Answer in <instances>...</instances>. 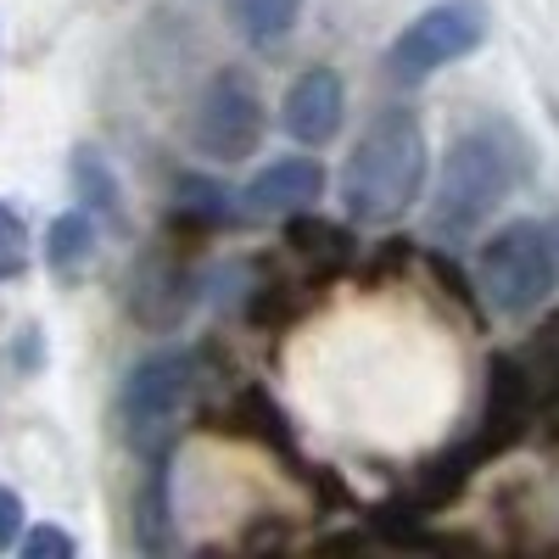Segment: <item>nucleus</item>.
I'll list each match as a JSON object with an SVG mask.
<instances>
[{"label":"nucleus","instance_id":"obj_1","mask_svg":"<svg viewBox=\"0 0 559 559\" xmlns=\"http://www.w3.org/2000/svg\"><path fill=\"white\" fill-rule=\"evenodd\" d=\"M526 168H532L526 140L509 123L464 129L448 146V163H442V185H437V202H431V236L437 241H471L503 207V197L526 179Z\"/></svg>","mask_w":559,"mask_h":559},{"label":"nucleus","instance_id":"obj_2","mask_svg":"<svg viewBox=\"0 0 559 559\" xmlns=\"http://www.w3.org/2000/svg\"><path fill=\"white\" fill-rule=\"evenodd\" d=\"M419 185H426V129L408 107H381L347 157L342 207L358 224H392L419 202Z\"/></svg>","mask_w":559,"mask_h":559},{"label":"nucleus","instance_id":"obj_3","mask_svg":"<svg viewBox=\"0 0 559 559\" xmlns=\"http://www.w3.org/2000/svg\"><path fill=\"white\" fill-rule=\"evenodd\" d=\"M481 286L498 313H532L559 292V218H515L481 247Z\"/></svg>","mask_w":559,"mask_h":559},{"label":"nucleus","instance_id":"obj_4","mask_svg":"<svg viewBox=\"0 0 559 559\" xmlns=\"http://www.w3.org/2000/svg\"><path fill=\"white\" fill-rule=\"evenodd\" d=\"M487 28H492L487 0H437L431 12H419V17L392 39L386 68H392L397 84H419V79H431L437 68L471 57L476 45L487 39Z\"/></svg>","mask_w":559,"mask_h":559},{"label":"nucleus","instance_id":"obj_5","mask_svg":"<svg viewBox=\"0 0 559 559\" xmlns=\"http://www.w3.org/2000/svg\"><path fill=\"white\" fill-rule=\"evenodd\" d=\"M191 381H197L191 353H152L146 364L129 369L123 397H118V426H123L129 448H140V453L163 448L179 408L191 403Z\"/></svg>","mask_w":559,"mask_h":559},{"label":"nucleus","instance_id":"obj_6","mask_svg":"<svg viewBox=\"0 0 559 559\" xmlns=\"http://www.w3.org/2000/svg\"><path fill=\"white\" fill-rule=\"evenodd\" d=\"M543 403H548V392H543L537 369H532L521 353L492 358V369H487V397H481L476 431H471L476 453H481V459H498V453H509V448H521V442L532 437V426H537Z\"/></svg>","mask_w":559,"mask_h":559},{"label":"nucleus","instance_id":"obj_7","mask_svg":"<svg viewBox=\"0 0 559 559\" xmlns=\"http://www.w3.org/2000/svg\"><path fill=\"white\" fill-rule=\"evenodd\" d=\"M197 152L213 157V163H241L258 152V140H263V102H258V90L241 79V73H218L207 84V96L197 107Z\"/></svg>","mask_w":559,"mask_h":559},{"label":"nucleus","instance_id":"obj_8","mask_svg":"<svg viewBox=\"0 0 559 559\" xmlns=\"http://www.w3.org/2000/svg\"><path fill=\"white\" fill-rule=\"evenodd\" d=\"M319 191H324V168L313 157H280L247 185L241 213L247 218H292L308 202H319Z\"/></svg>","mask_w":559,"mask_h":559},{"label":"nucleus","instance_id":"obj_9","mask_svg":"<svg viewBox=\"0 0 559 559\" xmlns=\"http://www.w3.org/2000/svg\"><path fill=\"white\" fill-rule=\"evenodd\" d=\"M342 112H347V84L331 68L302 73L292 84V96H286V129L302 140V146H331L336 129H342Z\"/></svg>","mask_w":559,"mask_h":559},{"label":"nucleus","instance_id":"obj_10","mask_svg":"<svg viewBox=\"0 0 559 559\" xmlns=\"http://www.w3.org/2000/svg\"><path fill=\"white\" fill-rule=\"evenodd\" d=\"M229 7H236L241 34L258 45V51H269V45H280V39L297 28L302 0H229Z\"/></svg>","mask_w":559,"mask_h":559},{"label":"nucleus","instance_id":"obj_11","mask_svg":"<svg viewBox=\"0 0 559 559\" xmlns=\"http://www.w3.org/2000/svg\"><path fill=\"white\" fill-rule=\"evenodd\" d=\"M90 252H96V224H90V213H62L51 224V241H45V263L57 274H79L90 263Z\"/></svg>","mask_w":559,"mask_h":559},{"label":"nucleus","instance_id":"obj_12","mask_svg":"<svg viewBox=\"0 0 559 559\" xmlns=\"http://www.w3.org/2000/svg\"><path fill=\"white\" fill-rule=\"evenodd\" d=\"M73 191H79L84 207H102L107 218H118V179H112L102 152H79L73 157Z\"/></svg>","mask_w":559,"mask_h":559},{"label":"nucleus","instance_id":"obj_13","mask_svg":"<svg viewBox=\"0 0 559 559\" xmlns=\"http://www.w3.org/2000/svg\"><path fill=\"white\" fill-rule=\"evenodd\" d=\"M140 543L163 548L168 543V464L152 459V476L140 487Z\"/></svg>","mask_w":559,"mask_h":559},{"label":"nucleus","instance_id":"obj_14","mask_svg":"<svg viewBox=\"0 0 559 559\" xmlns=\"http://www.w3.org/2000/svg\"><path fill=\"white\" fill-rule=\"evenodd\" d=\"M179 207L191 213L197 224H224L229 213V191H218L213 179H202V174H191V179H179Z\"/></svg>","mask_w":559,"mask_h":559},{"label":"nucleus","instance_id":"obj_15","mask_svg":"<svg viewBox=\"0 0 559 559\" xmlns=\"http://www.w3.org/2000/svg\"><path fill=\"white\" fill-rule=\"evenodd\" d=\"M521 358H526V364L537 369V381H543V392L554 397V392H559V308H554V313L543 319V331L532 336V347H526Z\"/></svg>","mask_w":559,"mask_h":559},{"label":"nucleus","instance_id":"obj_16","mask_svg":"<svg viewBox=\"0 0 559 559\" xmlns=\"http://www.w3.org/2000/svg\"><path fill=\"white\" fill-rule=\"evenodd\" d=\"M292 247L308 252V258H342L347 252V236L336 224H319V218H297L292 213Z\"/></svg>","mask_w":559,"mask_h":559},{"label":"nucleus","instance_id":"obj_17","mask_svg":"<svg viewBox=\"0 0 559 559\" xmlns=\"http://www.w3.org/2000/svg\"><path fill=\"white\" fill-rule=\"evenodd\" d=\"M28 269V224L17 218V207L0 202V280H12Z\"/></svg>","mask_w":559,"mask_h":559},{"label":"nucleus","instance_id":"obj_18","mask_svg":"<svg viewBox=\"0 0 559 559\" xmlns=\"http://www.w3.org/2000/svg\"><path fill=\"white\" fill-rule=\"evenodd\" d=\"M23 554H28V559H68V554H73V537L57 532V526H39V532L23 537Z\"/></svg>","mask_w":559,"mask_h":559},{"label":"nucleus","instance_id":"obj_19","mask_svg":"<svg viewBox=\"0 0 559 559\" xmlns=\"http://www.w3.org/2000/svg\"><path fill=\"white\" fill-rule=\"evenodd\" d=\"M17 532H23V498L12 487H0V554L17 543Z\"/></svg>","mask_w":559,"mask_h":559}]
</instances>
